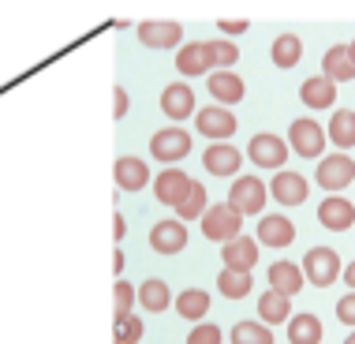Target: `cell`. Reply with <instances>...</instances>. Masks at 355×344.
Instances as JSON below:
<instances>
[{"label": "cell", "mask_w": 355, "mask_h": 344, "mask_svg": "<svg viewBox=\"0 0 355 344\" xmlns=\"http://www.w3.org/2000/svg\"><path fill=\"white\" fill-rule=\"evenodd\" d=\"M195 128H198V135H206V139H214V142H228V139L236 135L239 120H236V112H232V109H220V105H206V109H198Z\"/></svg>", "instance_id": "obj_8"}, {"label": "cell", "mask_w": 355, "mask_h": 344, "mask_svg": "<svg viewBox=\"0 0 355 344\" xmlns=\"http://www.w3.org/2000/svg\"><path fill=\"white\" fill-rule=\"evenodd\" d=\"M300 101L306 109H333L337 105V83H329L325 75H311V79H303L300 86Z\"/></svg>", "instance_id": "obj_21"}, {"label": "cell", "mask_w": 355, "mask_h": 344, "mask_svg": "<svg viewBox=\"0 0 355 344\" xmlns=\"http://www.w3.org/2000/svg\"><path fill=\"white\" fill-rule=\"evenodd\" d=\"M112 180H116V187H120V191H142L146 184H153L146 161L135 157V154L116 157V165H112Z\"/></svg>", "instance_id": "obj_18"}, {"label": "cell", "mask_w": 355, "mask_h": 344, "mask_svg": "<svg viewBox=\"0 0 355 344\" xmlns=\"http://www.w3.org/2000/svg\"><path fill=\"white\" fill-rule=\"evenodd\" d=\"M135 31L146 49H176L184 42V26L172 23V19H142Z\"/></svg>", "instance_id": "obj_10"}, {"label": "cell", "mask_w": 355, "mask_h": 344, "mask_svg": "<svg viewBox=\"0 0 355 344\" xmlns=\"http://www.w3.org/2000/svg\"><path fill=\"white\" fill-rule=\"evenodd\" d=\"M344 281H348V292H355V258L344 266Z\"/></svg>", "instance_id": "obj_41"}, {"label": "cell", "mask_w": 355, "mask_h": 344, "mask_svg": "<svg viewBox=\"0 0 355 344\" xmlns=\"http://www.w3.org/2000/svg\"><path fill=\"white\" fill-rule=\"evenodd\" d=\"M344 344H355V329L348 333V337H344Z\"/></svg>", "instance_id": "obj_43"}, {"label": "cell", "mask_w": 355, "mask_h": 344, "mask_svg": "<svg viewBox=\"0 0 355 344\" xmlns=\"http://www.w3.org/2000/svg\"><path fill=\"white\" fill-rule=\"evenodd\" d=\"M325 329H322V318L311 311L303 314H292V322H288V344H322Z\"/></svg>", "instance_id": "obj_25"}, {"label": "cell", "mask_w": 355, "mask_h": 344, "mask_svg": "<svg viewBox=\"0 0 355 344\" xmlns=\"http://www.w3.org/2000/svg\"><path fill=\"white\" fill-rule=\"evenodd\" d=\"M232 344H273V333L266 322H236V329H232Z\"/></svg>", "instance_id": "obj_34"}, {"label": "cell", "mask_w": 355, "mask_h": 344, "mask_svg": "<svg viewBox=\"0 0 355 344\" xmlns=\"http://www.w3.org/2000/svg\"><path fill=\"white\" fill-rule=\"evenodd\" d=\"M206 49L209 60H214V71H232V64H239V49L228 37H214V42H206Z\"/></svg>", "instance_id": "obj_33"}, {"label": "cell", "mask_w": 355, "mask_h": 344, "mask_svg": "<svg viewBox=\"0 0 355 344\" xmlns=\"http://www.w3.org/2000/svg\"><path fill=\"white\" fill-rule=\"evenodd\" d=\"M150 251L157 255H180L187 247V225L180 217H165V221H153L150 228Z\"/></svg>", "instance_id": "obj_11"}, {"label": "cell", "mask_w": 355, "mask_h": 344, "mask_svg": "<svg viewBox=\"0 0 355 344\" xmlns=\"http://www.w3.org/2000/svg\"><path fill=\"white\" fill-rule=\"evenodd\" d=\"M161 112L176 123H184L191 117H198V105H195V90H191L187 83H168L165 90H161Z\"/></svg>", "instance_id": "obj_9"}, {"label": "cell", "mask_w": 355, "mask_h": 344, "mask_svg": "<svg viewBox=\"0 0 355 344\" xmlns=\"http://www.w3.org/2000/svg\"><path fill=\"white\" fill-rule=\"evenodd\" d=\"M112 117H116V120L128 117V90H123V86L112 90Z\"/></svg>", "instance_id": "obj_38"}, {"label": "cell", "mask_w": 355, "mask_h": 344, "mask_svg": "<svg viewBox=\"0 0 355 344\" xmlns=\"http://www.w3.org/2000/svg\"><path fill=\"white\" fill-rule=\"evenodd\" d=\"M270 56L277 68H295V64L303 60V42L300 34H277L273 45H270Z\"/></svg>", "instance_id": "obj_30"}, {"label": "cell", "mask_w": 355, "mask_h": 344, "mask_svg": "<svg viewBox=\"0 0 355 344\" xmlns=\"http://www.w3.org/2000/svg\"><path fill=\"white\" fill-rule=\"evenodd\" d=\"M258 322H266V326H288L292 322V300L288 295H281V292H262L258 295Z\"/></svg>", "instance_id": "obj_23"}, {"label": "cell", "mask_w": 355, "mask_h": 344, "mask_svg": "<svg viewBox=\"0 0 355 344\" xmlns=\"http://www.w3.org/2000/svg\"><path fill=\"white\" fill-rule=\"evenodd\" d=\"M135 303H139V289L131 281H123V277H116V289H112V322L131 318Z\"/></svg>", "instance_id": "obj_31"}, {"label": "cell", "mask_w": 355, "mask_h": 344, "mask_svg": "<svg viewBox=\"0 0 355 344\" xmlns=\"http://www.w3.org/2000/svg\"><path fill=\"white\" fill-rule=\"evenodd\" d=\"M112 273H123V251H120V247L112 251Z\"/></svg>", "instance_id": "obj_42"}, {"label": "cell", "mask_w": 355, "mask_h": 344, "mask_svg": "<svg viewBox=\"0 0 355 344\" xmlns=\"http://www.w3.org/2000/svg\"><path fill=\"white\" fill-rule=\"evenodd\" d=\"M123 236H128V221H123V214H120V209H116V214H112V240H123Z\"/></svg>", "instance_id": "obj_40"}, {"label": "cell", "mask_w": 355, "mask_h": 344, "mask_svg": "<svg viewBox=\"0 0 355 344\" xmlns=\"http://www.w3.org/2000/svg\"><path fill=\"white\" fill-rule=\"evenodd\" d=\"M288 150H292L295 157H322V150H325V128H322L318 120H311V117L292 120V128H288Z\"/></svg>", "instance_id": "obj_4"}, {"label": "cell", "mask_w": 355, "mask_h": 344, "mask_svg": "<svg viewBox=\"0 0 355 344\" xmlns=\"http://www.w3.org/2000/svg\"><path fill=\"white\" fill-rule=\"evenodd\" d=\"M352 60H355V42H352Z\"/></svg>", "instance_id": "obj_44"}, {"label": "cell", "mask_w": 355, "mask_h": 344, "mask_svg": "<svg viewBox=\"0 0 355 344\" xmlns=\"http://www.w3.org/2000/svg\"><path fill=\"white\" fill-rule=\"evenodd\" d=\"M202 165L209 176H220V180H228V176H239V169H243V154L232 146V142H214V146H206V154H202Z\"/></svg>", "instance_id": "obj_13"}, {"label": "cell", "mask_w": 355, "mask_h": 344, "mask_svg": "<svg viewBox=\"0 0 355 344\" xmlns=\"http://www.w3.org/2000/svg\"><path fill=\"white\" fill-rule=\"evenodd\" d=\"M288 154H292V150H288V139L273 135V131H258V135L247 142V157H251L258 169H277L281 172Z\"/></svg>", "instance_id": "obj_6"}, {"label": "cell", "mask_w": 355, "mask_h": 344, "mask_svg": "<svg viewBox=\"0 0 355 344\" xmlns=\"http://www.w3.org/2000/svg\"><path fill=\"white\" fill-rule=\"evenodd\" d=\"M303 277L306 284H314V289H329L337 277H344V266H340V255L333 251V247H311V251L303 255Z\"/></svg>", "instance_id": "obj_1"}, {"label": "cell", "mask_w": 355, "mask_h": 344, "mask_svg": "<svg viewBox=\"0 0 355 344\" xmlns=\"http://www.w3.org/2000/svg\"><path fill=\"white\" fill-rule=\"evenodd\" d=\"M220 31H225V34H243L247 31V26H251V23H247V19H220Z\"/></svg>", "instance_id": "obj_39"}, {"label": "cell", "mask_w": 355, "mask_h": 344, "mask_svg": "<svg viewBox=\"0 0 355 344\" xmlns=\"http://www.w3.org/2000/svg\"><path fill=\"white\" fill-rule=\"evenodd\" d=\"M318 221H322V228H329V232H348L355 225V206L344 195H325L322 206H318Z\"/></svg>", "instance_id": "obj_16"}, {"label": "cell", "mask_w": 355, "mask_h": 344, "mask_svg": "<svg viewBox=\"0 0 355 344\" xmlns=\"http://www.w3.org/2000/svg\"><path fill=\"white\" fill-rule=\"evenodd\" d=\"M209 303H214V300H209V292H206V289H184V292L176 295V314L198 326V322H206Z\"/></svg>", "instance_id": "obj_27"}, {"label": "cell", "mask_w": 355, "mask_h": 344, "mask_svg": "<svg viewBox=\"0 0 355 344\" xmlns=\"http://www.w3.org/2000/svg\"><path fill=\"white\" fill-rule=\"evenodd\" d=\"M322 75L329 83H352L355 79V60H352V45H329L322 56Z\"/></svg>", "instance_id": "obj_20"}, {"label": "cell", "mask_w": 355, "mask_h": 344, "mask_svg": "<svg viewBox=\"0 0 355 344\" xmlns=\"http://www.w3.org/2000/svg\"><path fill=\"white\" fill-rule=\"evenodd\" d=\"M337 318L348 329H355V292H348V295H340V300H337Z\"/></svg>", "instance_id": "obj_37"}, {"label": "cell", "mask_w": 355, "mask_h": 344, "mask_svg": "<svg viewBox=\"0 0 355 344\" xmlns=\"http://www.w3.org/2000/svg\"><path fill=\"white\" fill-rule=\"evenodd\" d=\"M176 68L184 71L187 79H195V75L214 71V60H209L206 42H187V45H180V53H176Z\"/></svg>", "instance_id": "obj_24"}, {"label": "cell", "mask_w": 355, "mask_h": 344, "mask_svg": "<svg viewBox=\"0 0 355 344\" xmlns=\"http://www.w3.org/2000/svg\"><path fill=\"white\" fill-rule=\"evenodd\" d=\"M266 184L258 176H236V184L228 187V206L236 209V214L251 217V214H262L266 209Z\"/></svg>", "instance_id": "obj_7"}, {"label": "cell", "mask_w": 355, "mask_h": 344, "mask_svg": "<svg viewBox=\"0 0 355 344\" xmlns=\"http://www.w3.org/2000/svg\"><path fill=\"white\" fill-rule=\"evenodd\" d=\"M254 289V277L251 273H243V270H220L217 273V292L225 295V300H247Z\"/></svg>", "instance_id": "obj_29"}, {"label": "cell", "mask_w": 355, "mask_h": 344, "mask_svg": "<svg viewBox=\"0 0 355 344\" xmlns=\"http://www.w3.org/2000/svg\"><path fill=\"white\" fill-rule=\"evenodd\" d=\"M168 303H172V289L161 277H146L139 284V307H146L150 314H161V311H168Z\"/></svg>", "instance_id": "obj_28"}, {"label": "cell", "mask_w": 355, "mask_h": 344, "mask_svg": "<svg viewBox=\"0 0 355 344\" xmlns=\"http://www.w3.org/2000/svg\"><path fill=\"white\" fill-rule=\"evenodd\" d=\"M202 236L206 240H214V243H232L236 236H243V214H236L228 203H217V206H209L206 209V217H202Z\"/></svg>", "instance_id": "obj_2"}, {"label": "cell", "mask_w": 355, "mask_h": 344, "mask_svg": "<svg viewBox=\"0 0 355 344\" xmlns=\"http://www.w3.org/2000/svg\"><path fill=\"white\" fill-rule=\"evenodd\" d=\"M314 180H318L322 191L340 195L344 187L355 184V161H352V154H325L318 161V169H314Z\"/></svg>", "instance_id": "obj_3"}, {"label": "cell", "mask_w": 355, "mask_h": 344, "mask_svg": "<svg viewBox=\"0 0 355 344\" xmlns=\"http://www.w3.org/2000/svg\"><path fill=\"white\" fill-rule=\"evenodd\" d=\"M306 284V277H303V266H295V262H288V258H281V262H273L270 266V289L273 292H281V295H300V289Z\"/></svg>", "instance_id": "obj_22"}, {"label": "cell", "mask_w": 355, "mask_h": 344, "mask_svg": "<svg viewBox=\"0 0 355 344\" xmlns=\"http://www.w3.org/2000/svg\"><path fill=\"white\" fill-rule=\"evenodd\" d=\"M150 154L157 157V161H165L168 169H176V161H184L191 154V131L184 128H161V131H153L150 135Z\"/></svg>", "instance_id": "obj_5"}, {"label": "cell", "mask_w": 355, "mask_h": 344, "mask_svg": "<svg viewBox=\"0 0 355 344\" xmlns=\"http://www.w3.org/2000/svg\"><path fill=\"white\" fill-rule=\"evenodd\" d=\"M220 341H225V333H220L214 322H198V326L187 333V344H220Z\"/></svg>", "instance_id": "obj_36"}, {"label": "cell", "mask_w": 355, "mask_h": 344, "mask_svg": "<svg viewBox=\"0 0 355 344\" xmlns=\"http://www.w3.org/2000/svg\"><path fill=\"white\" fill-rule=\"evenodd\" d=\"M258 240L254 236H236L232 243H225L220 247V262H225V270H243V273H251L254 266H258Z\"/></svg>", "instance_id": "obj_17"}, {"label": "cell", "mask_w": 355, "mask_h": 344, "mask_svg": "<svg viewBox=\"0 0 355 344\" xmlns=\"http://www.w3.org/2000/svg\"><path fill=\"white\" fill-rule=\"evenodd\" d=\"M139 341H142V318L139 314L112 322V344H139Z\"/></svg>", "instance_id": "obj_35"}, {"label": "cell", "mask_w": 355, "mask_h": 344, "mask_svg": "<svg viewBox=\"0 0 355 344\" xmlns=\"http://www.w3.org/2000/svg\"><path fill=\"white\" fill-rule=\"evenodd\" d=\"M258 243L266 247H288L295 240V225L288 214H266L262 221H258V232H254Z\"/></svg>", "instance_id": "obj_19"}, {"label": "cell", "mask_w": 355, "mask_h": 344, "mask_svg": "<svg viewBox=\"0 0 355 344\" xmlns=\"http://www.w3.org/2000/svg\"><path fill=\"white\" fill-rule=\"evenodd\" d=\"M191 184H195V180H191L184 169H165V172H157V176H153V198H157L161 206L176 209L191 195Z\"/></svg>", "instance_id": "obj_12"}, {"label": "cell", "mask_w": 355, "mask_h": 344, "mask_svg": "<svg viewBox=\"0 0 355 344\" xmlns=\"http://www.w3.org/2000/svg\"><path fill=\"white\" fill-rule=\"evenodd\" d=\"M325 139H329L337 150H352L355 146V109H333Z\"/></svg>", "instance_id": "obj_26"}, {"label": "cell", "mask_w": 355, "mask_h": 344, "mask_svg": "<svg viewBox=\"0 0 355 344\" xmlns=\"http://www.w3.org/2000/svg\"><path fill=\"white\" fill-rule=\"evenodd\" d=\"M206 90H209V98H214V105H220V109H232V105L243 101L247 86H243V79H239L236 71H209Z\"/></svg>", "instance_id": "obj_15"}, {"label": "cell", "mask_w": 355, "mask_h": 344, "mask_svg": "<svg viewBox=\"0 0 355 344\" xmlns=\"http://www.w3.org/2000/svg\"><path fill=\"white\" fill-rule=\"evenodd\" d=\"M306 195H311V184H306V176H300V172L281 169L273 176V184H270V198L281 203V206H303Z\"/></svg>", "instance_id": "obj_14"}, {"label": "cell", "mask_w": 355, "mask_h": 344, "mask_svg": "<svg viewBox=\"0 0 355 344\" xmlns=\"http://www.w3.org/2000/svg\"><path fill=\"white\" fill-rule=\"evenodd\" d=\"M206 209H209V203H206V184H191V195L176 206V217H180L184 225H187V221H195V217L202 221Z\"/></svg>", "instance_id": "obj_32"}]
</instances>
